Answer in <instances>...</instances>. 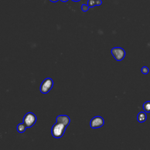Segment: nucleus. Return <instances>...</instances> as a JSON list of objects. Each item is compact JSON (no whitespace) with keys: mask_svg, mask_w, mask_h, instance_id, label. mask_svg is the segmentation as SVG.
<instances>
[{"mask_svg":"<svg viewBox=\"0 0 150 150\" xmlns=\"http://www.w3.org/2000/svg\"><path fill=\"white\" fill-rule=\"evenodd\" d=\"M66 127L67 126H66L65 125L56 122V123L53 124L51 129L52 136L55 138H61L64 134Z\"/></svg>","mask_w":150,"mask_h":150,"instance_id":"1","label":"nucleus"},{"mask_svg":"<svg viewBox=\"0 0 150 150\" xmlns=\"http://www.w3.org/2000/svg\"><path fill=\"white\" fill-rule=\"evenodd\" d=\"M53 86V81L50 78L45 79L40 84V91L43 94H47L52 88Z\"/></svg>","mask_w":150,"mask_h":150,"instance_id":"2","label":"nucleus"},{"mask_svg":"<svg viewBox=\"0 0 150 150\" xmlns=\"http://www.w3.org/2000/svg\"><path fill=\"white\" fill-rule=\"evenodd\" d=\"M36 116L32 112H27L23 117V122L26 125L27 128L32 127L36 121Z\"/></svg>","mask_w":150,"mask_h":150,"instance_id":"3","label":"nucleus"},{"mask_svg":"<svg viewBox=\"0 0 150 150\" xmlns=\"http://www.w3.org/2000/svg\"><path fill=\"white\" fill-rule=\"evenodd\" d=\"M111 53L117 61L122 60L125 56V52L124 49L120 47H113L111 50Z\"/></svg>","mask_w":150,"mask_h":150,"instance_id":"4","label":"nucleus"},{"mask_svg":"<svg viewBox=\"0 0 150 150\" xmlns=\"http://www.w3.org/2000/svg\"><path fill=\"white\" fill-rule=\"evenodd\" d=\"M104 124V120L103 118L100 116H96L93 117L90 122V126L91 128H98L103 126Z\"/></svg>","mask_w":150,"mask_h":150,"instance_id":"5","label":"nucleus"},{"mask_svg":"<svg viewBox=\"0 0 150 150\" xmlns=\"http://www.w3.org/2000/svg\"><path fill=\"white\" fill-rule=\"evenodd\" d=\"M56 122L63 124L66 126H68L70 122V119L69 116L66 115H59L56 117Z\"/></svg>","mask_w":150,"mask_h":150,"instance_id":"6","label":"nucleus"},{"mask_svg":"<svg viewBox=\"0 0 150 150\" xmlns=\"http://www.w3.org/2000/svg\"><path fill=\"white\" fill-rule=\"evenodd\" d=\"M146 114L144 112H139L137 115V121L139 122H144L146 120Z\"/></svg>","mask_w":150,"mask_h":150,"instance_id":"7","label":"nucleus"},{"mask_svg":"<svg viewBox=\"0 0 150 150\" xmlns=\"http://www.w3.org/2000/svg\"><path fill=\"white\" fill-rule=\"evenodd\" d=\"M26 128H27L26 125L23 122H22V123L19 124L17 125L16 129H17L18 132H19V133H23L25 131Z\"/></svg>","mask_w":150,"mask_h":150,"instance_id":"8","label":"nucleus"},{"mask_svg":"<svg viewBox=\"0 0 150 150\" xmlns=\"http://www.w3.org/2000/svg\"><path fill=\"white\" fill-rule=\"evenodd\" d=\"M143 109L146 112H150V101H146L142 105Z\"/></svg>","mask_w":150,"mask_h":150,"instance_id":"9","label":"nucleus"},{"mask_svg":"<svg viewBox=\"0 0 150 150\" xmlns=\"http://www.w3.org/2000/svg\"><path fill=\"white\" fill-rule=\"evenodd\" d=\"M87 5L89 8H93L94 6H96V0H88Z\"/></svg>","mask_w":150,"mask_h":150,"instance_id":"10","label":"nucleus"},{"mask_svg":"<svg viewBox=\"0 0 150 150\" xmlns=\"http://www.w3.org/2000/svg\"><path fill=\"white\" fill-rule=\"evenodd\" d=\"M141 72H142V74H146L149 73V69L146 66H144L141 69Z\"/></svg>","mask_w":150,"mask_h":150,"instance_id":"11","label":"nucleus"},{"mask_svg":"<svg viewBox=\"0 0 150 150\" xmlns=\"http://www.w3.org/2000/svg\"><path fill=\"white\" fill-rule=\"evenodd\" d=\"M88 6L87 5H85V4H83L81 5V10L83 11V12H86L88 10Z\"/></svg>","mask_w":150,"mask_h":150,"instance_id":"12","label":"nucleus"},{"mask_svg":"<svg viewBox=\"0 0 150 150\" xmlns=\"http://www.w3.org/2000/svg\"><path fill=\"white\" fill-rule=\"evenodd\" d=\"M96 6H100L102 4L101 0H96Z\"/></svg>","mask_w":150,"mask_h":150,"instance_id":"13","label":"nucleus"},{"mask_svg":"<svg viewBox=\"0 0 150 150\" xmlns=\"http://www.w3.org/2000/svg\"><path fill=\"white\" fill-rule=\"evenodd\" d=\"M50 1H51L52 2H57L59 0H49Z\"/></svg>","mask_w":150,"mask_h":150,"instance_id":"14","label":"nucleus"},{"mask_svg":"<svg viewBox=\"0 0 150 150\" xmlns=\"http://www.w3.org/2000/svg\"><path fill=\"white\" fill-rule=\"evenodd\" d=\"M62 2H67V1H68L69 0H60Z\"/></svg>","mask_w":150,"mask_h":150,"instance_id":"15","label":"nucleus"},{"mask_svg":"<svg viewBox=\"0 0 150 150\" xmlns=\"http://www.w3.org/2000/svg\"><path fill=\"white\" fill-rule=\"evenodd\" d=\"M71 1H73L74 2H78V1H80V0H71Z\"/></svg>","mask_w":150,"mask_h":150,"instance_id":"16","label":"nucleus"}]
</instances>
